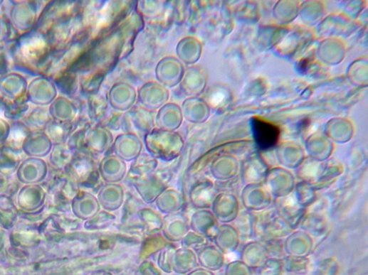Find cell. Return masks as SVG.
Listing matches in <instances>:
<instances>
[{"label":"cell","instance_id":"cell-1","mask_svg":"<svg viewBox=\"0 0 368 275\" xmlns=\"http://www.w3.org/2000/svg\"><path fill=\"white\" fill-rule=\"evenodd\" d=\"M14 71L23 75H43L53 50L44 33L33 29L20 35L8 48Z\"/></svg>","mask_w":368,"mask_h":275},{"label":"cell","instance_id":"cell-2","mask_svg":"<svg viewBox=\"0 0 368 275\" xmlns=\"http://www.w3.org/2000/svg\"><path fill=\"white\" fill-rule=\"evenodd\" d=\"M47 3L9 1L6 17L19 35L28 33L35 28L38 16Z\"/></svg>","mask_w":368,"mask_h":275},{"label":"cell","instance_id":"cell-3","mask_svg":"<svg viewBox=\"0 0 368 275\" xmlns=\"http://www.w3.org/2000/svg\"><path fill=\"white\" fill-rule=\"evenodd\" d=\"M57 95L58 91L51 78L40 75L28 82L26 97L31 105L48 107Z\"/></svg>","mask_w":368,"mask_h":275},{"label":"cell","instance_id":"cell-4","mask_svg":"<svg viewBox=\"0 0 368 275\" xmlns=\"http://www.w3.org/2000/svg\"><path fill=\"white\" fill-rule=\"evenodd\" d=\"M75 3L48 2L40 14L35 29L46 33L54 24L75 14Z\"/></svg>","mask_w":368,"mask_h":275},{"label":"cell","instance_id":"cell-5","mask_svg":"<svg viewBox=\"0 0 368 275\" xmlns=\"http://www.w3.org/2000/svg\"><path fill=\"white\" fill-rule=\"evenodd\" d=\"M28 79L23 74L13 71L0 78V96L7 102H14L26 95Z\"/></svg>","mask_w":368,"mask_h":275},{"label":"cell","instance_id":"cell-6","mask_svg":"<svg viewBox=\"0 0 368 275\" xmlns=\"http://www.w3.org/2000/svg\"><path fill=\"white\" fill-rule=\"evenodd\" d=\"M253 134L258 146L262 149H269L278 141L280 130L275 124L260 117L252 120Z\"/></svg>","mask_w":368,"mask_h":275},{"label":"cell","instance_id":"cell-7","mask_svg":"<svg viewBox=\"0 0 368 275\" xmlns=\"http://www.w3.org/2000/svg\"><path fill=\"white\" fill-rule=\"evenodd\" d=\"M51 119L70 123L76 115V107L65 97H57L48 107Z\"/></svg>","mask_w":368,"mask_h":275},{"label":"cell","instance_id":"cell-8","mask_svg":"<svg viewBox=\"0 0 368 275\" xmlns=\"http://www.w3.org/2000/svg\"><path fill=\"white\" fill-rule=\"evenodd\" d=\"M51 117L48 107H34L30 108L28 112L21 121L32 132L44 130Z\"/></svg>","mask_w":368,"mask_h":275},{"label":"cell","instance_id":"cell-9","mask_svg":"<svg viewBox=\"0 0 368 275\" xmlns=\"http://www.w3.org/2000/svg\"><path fill=\"white\" fill-rule=\"evenodd\" d=\"M31 107L26 95L14 102H7L3 118L9 123L21 122Z\"/></svg>","mask_w":368,"mask_h":275},{"label":"cell","instance_id":"cell-10","mask_svg":"<svg viewBox=\"0 0 368 275\" xmlns=\"http://www.w3.org/2000/svg\"><path fill=\"white\" fill-rule=\"evenodd\" d=\"M58 93L68 97L76 93L78 88L76 74L65 70L52 78Z\"/></svg>","mask_w":368,"mask_h":275},{"label":"cell","instance_id":"cell-11","mask_svg":"<svg viewBox=\"0 0 368 275\" xmlns=\"http://www.w3.org/2000/svg\"><path fill=\"white\" fill-rule=\"evenodd\" d=\"M10 125V132L6 141L11 148L19 149L23 146L31 131L22 122H12Z\"/></svg>","mask_w":368,"mask_h":275},{"label":"cell","instance_id":"cell-12","mask_svg":"<svg viewBox=\"0 0 368 275\" xmlns=\"http://www.w3.org/2000/svg\"><path fill=\"white\" fill-rule=\"evenodd\" d=\"M19 36L12 27L7 17L0 13V49L8 50Z\"/></svg>","mask_w":368,"mask_h":275},{"label":"cell","instance_id":"cell-13","mask_svg":"<svg viewBox=\"0 0 368 275\" xmlns=\"http://www.w3.org/2000/svg\"><path fill=\"white\" fill-rule=\"evenodd\" d=\"M70 123L51 119L43 130V133L48 139L53 141H59L63 139L70 132Z\"/></svg>","mask_w":368,"mask_h":275},{"label":"cell","instance_id":"cell-14","mask_svg":"<svg viewBox=\"0 0 368 275\" xmlns=\"http://www.w3.org/2000/svg\"><path fill=\"white\" fill-rule=\"evenodd\" d=\"M11 60L8 50L0 49V78L11 72Z\"/></svg>","mask_w":368,"mask_h":275},{"label":"cell","instance_id":"cell-15","mask_svg":"<svg viewBox=\"0 0 368 275\" xmlns=\"http://www.w3.org/2000/svg\"><path fill=\"white\" fill-rule=\"evenodd\" d=\"M10 123L4 118L0 117V141L7 140L10 132Z\"/></svg>","mask_w":368,"mask_h":275},{"label":"cell","instance_id":"cell-16","mask_svg":"<svg viewBox=\"0 0 368 275\" xmlns=\"http://www.w3.org/2000/svg\"><path fill=\"white\" fill-rule=\"evenodd\" d=\"M6 101L1 96H0V117L3 118L4 109L6 105Z\"/></svg>","mask_w":368,"mask_h":275},{"label":"cell","instance_id":"cell-17","mask_svg":"<svg viewBox=\"0 0 368 275\" xmlns=\"http://www.w3.org/2000/svg\"><path fill=\"white\" fill-rule=\"evenodd\" d=\"M5 4V1L4 0H0V9H1Z\"/></svg>","mask_w":368,"mask_h":275}]
</instances>
